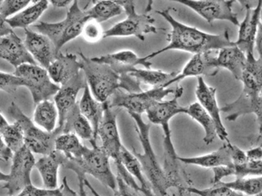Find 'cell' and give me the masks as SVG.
I'll return each instance as SVG.
<instances>
[{"instance_id":"obj_1","label":"cell","mask_w":262,"mask_h":196,"mask_svg":"<svg viewBox=\"0 0 262 196\" xmlns=\"http://www.w3.org/2000/svg\"><path fill=\"white\" fill-rule=\"evenodd\" d=\"M171 9L173 8H168L165 10L156 12L170 24L171 31L168 35L169 43L166 47L144 57L147 61L170 50H179L196 55L207 52L218 51L220 49L234 45V42L230 40L228 29L218 35L203 32L174 19L170 14Z\"/></svg>"},{"instance_id":"obj_2","label":"cell","mask_w":262,"mask_h":196,"mask_svg":"<svg viewBox=\"0 0 262 196\" xmlns=\"http://www.w3.org/2000/svg\"><path fill=\"white\" fill-rule=\"evenodd\" d=\"M129 114L135 122V130L143 149V152H138L133 148L131 152L140 163L154 196H190L188 188L191 186L188 187L177 185L166 178L151 145L150 139L151 124L144 122L140 114L133 113H129Z\"/></svg>"},{"instance_id":"obj_3","label":"cell","mask_w":262,"mask_h":196,"mask_svg":"<svg viewBox=\"0 0 262 196\" xmlns=\"http://www.w3.org/2000/svg\"><path fill=\"white\" fill-rule=\"evenodd\" d=\"M247 63L242 76L243 90L239 96L234 102L225 105L221 108V112L228 114L226 119L235 121L246 114H253L256 117L259 127L256 142L260 145L261 141L262 112V58L256 59L254 54H248Z\"/></svg>"},{"instance_id":"obj_4","label":"cell","mask_w":262,"mask_h":196,"mask_svg":"<svg viewBox=\"0 0 262 196\" xmlns=\"http://www.w3.org/2000/svg\"><path fill=\"white\" fill-rule=\"evenodd\" d=\"M183 93L184 88L178 86L172 99L158 102L146 111L149 122L160 125L163 131L164 161L162 167L165 170L177 169L182 165L172 141L170 122L171 118L177 114H184L185 107L180 106L179 103V99L182 96Z\"/></svg>"},{"instance_id":"obj_5","label":"cell","mask_w":262,"mask_h":196,"mask_svg":"<svg viewBox=\"0 0 262 196\" xmlns=\"http://www.w3.org/2000/svg\"><path fill=\"white\" fill-rule=\"evenodd\" d=\"M110 158L98 145L92 148L86 146L80 158H67L64 156L61 167L72 170L77 178H86V174L92 176L103 186L114 191L117 189V177L111 168Z\"/></svg>"},{"instance_id":"obj_6","label":"cell","mask_w":262,"mask_h":196,"mask_svg":"<svg viewBox=\"0 0 262 196\" xmlns=\"http://www.w3.org/2000/svg\"><path fill=\"white\" fill-rule=\"evenodd\" d=\"M81 71L84 73L90 92L98 102L104 103L117 90L122 89V78L106 64L98 63L81 52Z\"/></svg>"},{"instance_id":"obj_7","label":"cell","mask_w":262,"mask_h":196,"mask_svg":"<svg viewBox=\"0 0 262 196\" xmlns=\"http://www.w3.org/2000/svg\"><path fill=\"white\" fill-rule=\"evenodd\" d=\"M89 20L86 11L82 10L78 1H74L63 20L56 23L40 21L34 27L37 32L47 36L55 46L57 53H60L64 45L81 35L82 30Z\"/></svg>"},{"instance_id":"obj_8","label":"cell","mask_w":262,"mask_h":196,"mask_svg":"<svg viewBox=\"0 0 262 196\" xmlns=\"http://www.w3.org/2000/svg\"><path fill=\"white\" fill-rule=\"evenodd\" d=\"M126 14V18L114 24L103 33V39L112 37H136L141 41L145 40L148 34H156L158 29L154 26L155 20L150 12L152 1L147 3V8L143 13H138L133 1H117Z\"/></svg>"},{"instance_id":"obj_9","label":"cell","mask_w":262,"mask_h":196,"mask_svg":"<svg viewBox=\"0 0 262 196\" xmlns=\"http://www.w3.org/2000/svg\"><path fill=\"white\" fill-rule=\"evenodd\" d=\"M8 110L10 116L20 124L24 135L25 146L33 154L47 155L55 150L54 142L58 136L55 132L48 133L35 125L15 102L11 103Z\"/></svg>"},{"instance_id":"obj_10","label":"cell","mask_w":262,"mask_h":196,"mask_svg":"<svg viewBox=\"0 0 262 196\" xmlns=\"http://www.w3.org/2000/svg\"><path fill=\"white\" fill-rule=\"evenodd\" d=\"M174 88H154L137 93H129L118 89L107 101L111 108H124L128 113L142 114L151 106L162 102L170 94H174Z\"/></svg>"},{"instance_id":"obj_11","label":"cell","mask_w":262,"mask_h":196,"mask_svg":"<svg viewBox=\"0 0 262 196\" xmlns=\"http://www.w3.org/2000/svg\"><path fill=\"white\" fill-rule=\"evenodd\" d=\"M13 75L23 80L24 87L31 92L35 104L49 100L59 91L60 86L54 84L47 69L39 65L24 64L16 68Z\"/></svg>"},{"instance_id":"obj_12","label":"cell","mask_w":262,"mask_h":196,"mask_svg":"<svg viewBox=\"0 0 262 196\" xmlns=\"http://www.w3.org/2000/svg\"><path fill=\"white\" fill-rule=\"evenodd\" d=\"M35 164L34 155L25 145L13 154L10 174H8L9 178L2 186L3 189L8 192V196L18 194L25 188L32 184L31 172L35 167Z\"/></svg>"},{"instance_id":"obj_13","label":"cell","mask_w":262,"mask_h":196,"mask_svg":"<svg viewBox=\"0 0 262 196\" xmlns=\"http://www.w3.org/2000/svg\"><path fill=\"white\" fill-rule=\"evenodd\" d=\"M98 137L100 139L102 151L113 159L115 163H121V151L123 145L117 126V114L111 108L107 102L103 103V115L98 128Z\"/></svg>"},{"instance_id":"obj_14","label":"cell","mask_w":262,"mask_h":196,"mask_svg":"<svg viewBox=\"0 0 262 196\" xmlns=\"http://www.w3.org/2000/svg\"><path fill=\"white\" fill-rule=\"evenodd\" d=\"M178 3L194 11L208 24H212L215 20H227L234 26H239L237 14L233 11L234 1L179 0Z\"/></svg>"},{"instance_id":"obj_15","label":"cell","mask_w":262,"mask_h":196,"mask_svg":"<svg viewBox=\"0 0 262 196\" xmlns=\"http://www.w3.org/2000/svg\"><path fill=\"white\" fill-rule=\"evenodd\" d=\"M87 83L84 73L80 71L68 84L60 86L59 91L54 96V104L58 112V122L54 132L57 135L61 134L68 113L78 102L76 101L78 93L80 90L84 89Z\"/></svg>"},{"instance_id":"obj_16","label":"cell","mask_w":262,"mask_h":196,"mask_svg":"<svg viewBox=\"0 0 262 196\" xmlns=\"http://www.w3.org/2000/svg\"><path fill=\"white\" fill-rule=\"evenodd\" d=\"M246 14L244 20L239 23L238 37L234 44L242 52L248 54H254L255 51V42L257 36L258 30L260 24V15H261L262 2L258 1L255 8L245 4Z\"/></svg>"},{"instance_id":"obj_17","label":"cell","mask_w":262,"mask_h":196,"mask_svg":"<svg viewBox=\"0 0 262 196\" xmlns=\"http://www.w3.org/2000/svg\"><path fill=\"white\" fill-rule=\"evenodd\" d=\"M195 94L196 99L199 101L198 102L208 113L209 115L215 122L217 137H219L221 141L228 142L229 139L227 131L221 119V108L217 102L216 89L214 87L209 86L203 80V77H198V84Z\"/></svg>"},{"instance_id":"obj_18","label":"cell","mask_w":262,"mask_h":196,"mask_svg":"<svg viewBox=\"0 0 262 196\" xmlns=\"http://www.w3.org/2000/svg\"><path fill=\"white\" fill-rule=\"evenodd\" d=\"M91 59L98 63L109 65L121 77H127L138 65H142L147 69H151V61L146 60L145 57H139L131 50H122Z\"/></svg>"},{"instance_id":"obj_19","label":"cell","mask_w":262,"mask_h":196,"mask_svg":"<svg viewBox=\"0 0 262 196\" xmlns=\"http://www.w3.org/2000/svg\"><path fill=\"white\" fill-rule=\"evenodd\" d=\"M216 51L207 52L192 56L188 63L185 65L182 71L177 74L176 77L168 82L164 88H170L174 83H178L188 77H203L215 76L219 71L215 63V53Z\"/></svg>"},{"instance_id":"obj_20","label":"cell","mask_w":262,"mask_h":196,"mask_svg":"<svg viewBox=\"0 0 262 196\" xmlns=\"http://www.w3.org/2000/svg\"><path fill=\"white\" fill-rule=\"evenodd\" d=\"M24 43L35 62L46 69L59 54L47 36L29 29L25 30Z\"/></svg>"},{"instance_id":"obj_21","label":"cell","mask_w":262,"mask_h":196,"mask_svg":"<svg viewBox=\"0 0 262 196\" xmlns=\"http://www.w3.org/2000/svg\"><path fill=\"white\" fill-rule=\"evenodd\" d=\"M0 59L10 63L15 69L24 64L37 65L25 46L24 41L14 31L0 38Z\"/></svg>"},{"instance_id":"obj_22","label":"cell","mask_w":262,"mask_h":196,"mask_svg":"<svg viewBox=\"0 0 262 196\" xmlns=\"http://www.w3.org/2000/svg\"><path fill=\"white\" fill-rule=\"evenodd\" d=\"M47 71L54 84L64 85L81 71L80 59L72 53H60L49 65Z\"/></svg>"},{"instance_id":"obj_23","label":"cell","mask_w":262,"mask_h":196,"mask_svg":"<svg viewBox=\"0 0 262 196\" xmlns=\"http://www.w3.org/2000/svg\"><path fill=\"white\" fill-rule=\"evenodd\" d=\"M231 143L228 141L227 144L220 147L217 151L211 153L196 156V157H180V161L184 164L199 166L205 168H216L220 167H226L233 164L231 157Z\"/></svg>"},{"instance_id":"obj_24","label":"cell","mask_w":262,"mask_h":196,"mask_svg":"<svg viewBox=\"0 0 262 196\" xmlns=\"http://www.w3.org/2000/svg\"><path fill=\"white\" fill-rule=\"evenodd\" d=\"M217 52L218 53L215 55L217 67L228 69L235 78V80L241 81L247 63L245 53L242 52L235 44L231 47L220 49Z\"/></svg>"},{"instance_id":"obj_25","label":"cell","mask_w":262,"mask_h":196,"mask_svg":"<svg viewBox=\"0 0 262 196\" xmlns=\"http://www.w3.org/2000/svg\"><path fill=\"white\" fill-rule=\"evenodd\" d=\"M64 155L54 151L35 162V167L40 174L46 189L54 190L58 186V170L63 162Z\"/></svg>"},{"instance_id":"obj_26","label":"cell","mask_w":262,"mask_h":196,"mask_svg":"<svg viewBox=\"0 0 262 196\" xmlns=\"http://www.w3.org/2000/svg\"><path fill=\"white\" fill-rule=\"evenodd\" d=\"M61 133H73L79 138L90 141L92 146L98 145L94 140L92 126L80 112L78 102L68 113Z\"/></svg>"},{"instance_id":"obj_27","label":"cell","mask_w":262,"mask_h":196,"mask_svg":"<svg viewBox=\"0 0 262 196\" xmlns=\"http://www.w3.org/2000/svg\"><path fill=\"white\" fill-rule=\"evenodd\" d=\"M212 171V185L221 182L223 178L229 176H235L236 178L260 177L262 174V161H251L248 159L245 163L240 164L233 163L230 166L213 168Z\"/></svg>"},{"instance_id":"obj_28","label":"cell","mask_w":262,"mask_h":196,"mask_svg":"<svg viewBox=\"0 0 262 196\" xmlns=\"http://www.w3.org/2000/svg\"><path fill=\"white\" fill-rule=\"evenodd\" d=\"M81 114L88 119L94 130V140H98V131L102 115H103V103H100L93 96L88 85L84 88L80 102H78Z\"/></svg>"},{"instance_id":"obj_29","label":"cell","mask_w":262,"mask_h":196,"mask_svg":"<svg viewBox=\"0 0 262 196\" xmlns=\"http://www.w3.org/2000/svg\"><path fill=\"white\" fill-rule=\"evenodd\" d=\"M49 4V2L48 1L33 2L31 6L27 7L17 14L7 19V22L12 30L16 28L26 30L27 27L38 20L43 12L47 10Z\"/></svg>"},{"instance_id":"obj_30","label":"cell","mask_w":262,"mask_h":196,"mask_svg":"<svg viewBox=\"0 0 262 196\" xmlns=\"http://www.w3.org/2000/svg\"><path fill=\"white\" fill-rule=\"evenodd\" d=\"M121 162L127 172L139 182V193L143 194V196H154L149 183L143 174L140 163L134 154L124 145L121 148Z\"/></svg>"},{"instance_id":"obj_31","label":"cell","mask_w":262,"mask_h":196,"mask_svg":"<svg viewBox=\"0 0 262 196\" xmlns=\"http://www.w3.org/2000/svg\"><path fill=\"white\" fill-rule=\"evenodd\" d=\"M33 122L48 133L54 132L58 122V112L54 102L47 100L38 103L34 112Z\"/></svg>"},{"instance_id":"obj_32","label":"cell","mask_w":262,"mask_h":196,"mask_svg":"<svg viewBox=\"0 0 262 196\" xmlns=\"http://www.w3.org/2000/svg\"><path fill=\"white\" fill-rule=\"evenodd\" d=\"M184 114H188L193 120L199 122L203 127L205 132L204 141L206 145H210L217 137L216 126L208 113L201 106L199 102H194L192 104L185 107Z\"/></svg>"},{"instance_id":"obj_33","label":"cell","mask_w":262,"mask_h":196,"mask_svg":"<svg viewBox=\"0 0 262 196\" xmlns=\"http://www.w3.org/2000/svg\"><path fill=\"white\" fill-rule=\"evenodd\" d=\"M177 73L171 72L166 73L162 70H154V69H139L135 68L129 76L135 78V80L140 84H145L154 88H164V86L168 82L173 80Z\"/></svg>"},{"instance_id":"obj_34","label":"cell","mask_w":262,"mask_h":196,"mask_svg":"<svg viewBox=\"0 0 262 196\" xmlns=\"http://www.w3.org/2000/svg\"><path fill=\"white\" fill-rule=\"evenodd\" d=\"M94 5L86 11L90 20L101 23L122 14V7L117 1H94Z\"/></svg>"},{"instance_id":"obj_35","label":"cell","mask_w":262,"mask_h":196,"mask_svg":"<svg viewBox=\"0 0 262 196\" xmlns=\"http://www.w3.org/2000/svg\"><path fill=\"white\" fill-rule=\"evenodd\" d=\"M79 137L73 133H61L55 139L54 149L67 158H80L85 150Z\"/></svg>"},{"instance_id":"obj_36","label":"cell","mask_w":262,"mask_h":196,"mask_svg":"<svg viewBox=\"0 0 262 196\" xmlns=\"http://www.w3.org/2000/svg\"><path fill=\"white\" fill-rule=\"evenodd\" d=\"M224 186H227L234 191L246 196H257L261 194L262 178L260 177H247L236 178L233 182L221 181Z\"/></svg>"},{"instance_id":"obj_37","label":"cell","mask_w":262,"mask_h":196,"mask_svg":"<svg viewBox=\"0 0 262 196\" xmlns=\"http://www.w3.org/2000/svg\"><path fill=\"white\" fill-rule=\"evenodd\" d=\"M1 137L7 146L13 154L21 149L25 145L23 129L20 124L16 121L5 128Z\"/></svg>"},{"instance_id":"obj_38","label":"cell","mask_w":262,"mask_h":196,"mask_svg":"<svg viewBox=\"0 0 262 196\" xmlns=\"http://www.w3.org/2000/svg\"><path fill=\"white\" fill-rule=\"evenodd\" d=\"M188 191L190 192L191 194H198L199 196H246L229 189L227 186H224L221 182L203 190L191 186L188 188Z\"/></svg>"},{"instance_id":"obj_39","label":"cell","mask_w":262,"mask_h":196,"mask_svg":"<svg viewBox=\"0 0 262 196\" xmlns=\"http://www.w3.org/2000/svg\"><path fill=\"white\" fill-rule=\"evenodd\" d=\"M30 4L31 1H26V0L3 1L0 7V15L4 16L5 19L10 18L28 7Z\"/></svg>"},{"instance_id":"obj_40","label":"cell","mask_w":262,"mask_h":196,"mask_svg":"<svg viewBox=\"0 0 262 196\" xmlns=\"http://www.w3.org/2000/svg\"><path fill=\"white\" fill-rule=\"evenodd\" d=\"M103 33L101 24L96 20H89L82 30L81 35L89 43H96L103 39Z\"/></svg>"},{"instance_id":"obj_41","label":"cell","mask_w":262,"mask_h":196,"mask_svg":"<svg viewBox=\"0 0 262 196\" xmlns=\"http://www.w3.org/2000/svg\"><path fill=\"white\" fill-rule=\"evenodd\" d=\"M21 86H24V83L15 75L0 71V90L7 93H14Z\"/></svg>"},{"instance_id":"obj_42","label":"cell","mask_w":262,"mask_h":196,"mask_svg":"<svg viewBox=\"0 0 262 196\" xmlns=\"http://www.w3.org/2000/svg\"><path fill=\"white\" fill-rule=\"evenodd\" d=\"M117 189L114 190L115 196H140L136 189L129 186V184L117 175Z\"/></svg>"},{"instance_id":"obj_43","label":"cell","mask_w":262,"mask_h":196,"mask_svg":"<svg viewBox=\"0 0 262 196\" xmlns=\"http://www.w3.org/2000/svg\"><path fill=\"white\" fill-rule=\"evenodd\" d=\"M57 189L49 190V189H41L35 187L33 184L27 186L24 190L19 193L16 196H55L57 193Z\"/></svg>"},{"instance_id":"obj_44","label":"cell","mask_w":262,"mask_h":196,"mask_svg":"<svg viewBox=\"0 0 262 196\" xmlns=\"http://www.w3.org/2000/svg\"><path fill=\"white\" fill-rule=\"evenodd\" d=\"M55 196H79V194H77L75 190H72V188L70 187L69 185H68V179L65 177L62 180L61 186L57 187Z\"/></svg>"},{"instance_id":"obj_45","label":"cell","mask_w":262,"mask_h":196,"mask_svg":"<svg viewBox=\"0 0 262 196\" xmlns=\"http://www.w3.org/2000/svg\"><path fill=\"white\" fill-rule=\"evenodd\" d=\"M246 156L251 161H262L261 145L253 147L252 149L246 151Z\"/></svg>"},{"instance_id":"obj_46","label":"cell","mask_w":262,"mask_h":196,"mask_svg":"<svg viewBox=\"0 0 262 196\" xmlns=\"http://www.w3.org/2000/svg\"><path fill=\"white\" fill-rule=\"evenodd\" d=\"M12 156H13V153L7 146L0 135V161H8L12 159Z\"/></svg>"},{"instance_id":"obj_47","label":"cell","mask_w":262,"mask_h":196,"mask_svg":"<svg viewBox=\"0 0 262 196\" xmlns=\"http://www.w3.org/2000/svg\"><path fill=\"white\" fill-rule=\"evenodd\" d=\"M12 32H13V30L7 22V19L4 18V16L0 15V38L6 36Z\"/></svg>"},{"instance_id":"obj_48","label":"cell","mask_w":262,"mask_h":196,"mask_svg":"<svg viewBox=\"0 0 262 196\" xmlns=\"http://www.w3.org/2000/svg\"><path fill=\"white\" fill-rule=\"evenodd\" d=\"M50 4L53 5V6L56 7V8H66V7L69 6L70 4H72V1H66V0H53V1H50Z\"/></svg>"},{"instance_id":"obj_49","label":"cell","mask_w":262,"mask_h":196,"mask_svg":"<svg viewBox=\"0 0 262 196\" xmlns=\"http://www.w3.org/2000/svg\"><path fill=\"white\" fill-rule=\"evenodd\" d=\"M85 178H78L79 181V196H88L85 191L84 180Z\"/></svg>"},{"instance_id":"obj_50","label":"cell","mask_w":262,"mask_h":196,"mask_svg":"<svg viewBox=\"0 0 262 196\" xmlns=\"http://www.w3.org/2000/svg\"><path fill=\"white\" fill-rule=\"evenodd\" d=\"M8 125H9V124H8V121H7L6 118H4V115L0 113V135L2 134L4 129H5V128H6Z\"/></svg>"},{"instance_id":"obj_51","label":"cell","mask_w":262,"mask_h":196,"mask_svg":"<svg viewBox=\"0 0 262 196\" xmlns=\"http://www.w3.org/2000/svg\"><path fill=\"white\" fill-rule=\"evenodd\" d=\"M84 186H86V187L88 188L89 190L91 191V193H92L93 195L94 196H101L100 194H98V192H97V190L94 189V187H93L92 185L90 184V182H89L88 180L86 179V178H84Z\"/></svg>"},{"instance_id":"obj_52","label":"cell","mask_w":262,"mask_h":196,"mask_svg":"<svg viewBox=\"0 0 262 196\" xmlns=\"http://www.w3.org/2000/svg\"><path fill=\"white\" fill-rule=\"evenodd\" d=\"M9 178L8 174H4L2 172L0 171V182H7Z\"/></svg>"},{"instance_id":"obj_53","label":"cell","mask_w":262,"mask_h":196,"mask_svg":"<svg viewBox=\"0 0 262 196\" xmlns=\"http://www.w3.org/2000/svg\"><path fill=\"white\" fill-rule=\"evenodd\" d=\"M3 1H0V7H1V4H2Z\"/></svg>"},{"instance_id":"obj_54","label":"cell","mask_w":262,"mask_h":196,"mask_svg":"<svg viewBox=\"0 0 262 196\" xmlns=\"http://www.w3.org/2000/svg\"><path fill=\"white\" fill-rule=\"evenodd\" d=\"M257 196H262V194H259V195Z\"/></svg>"}]
</instances>
